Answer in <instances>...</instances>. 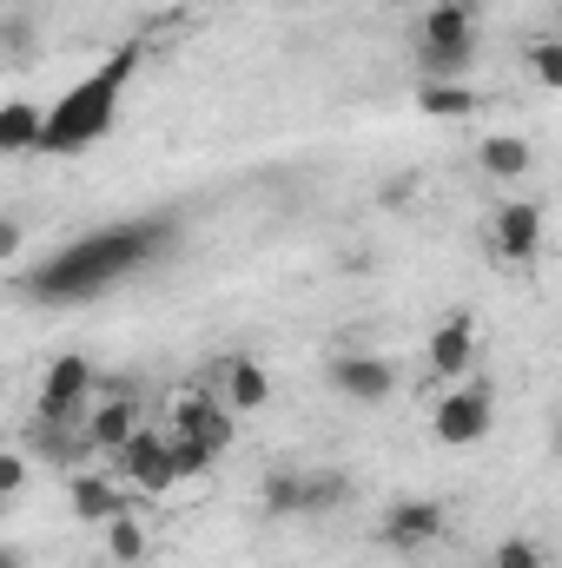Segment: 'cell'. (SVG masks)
Instances as JSON below:
<instances>
[{
    "mask_svg": "<svg viewBox=\"0 0 562 568\" xmlns=\"http://www.w3.org/2000/svg\"><path fill=\"white\" fill-rule=\"evenodd\" d=\"M33 145H47V113H40L33 100H7V106H0V152L20 159V152H33Z\"/></svg>",
    "mask_w": 562,
    "mask_h": 568,
    "instance_id": "15",
    "label": "cell"
},
{
    "mask_svg": "<svg viewBox=\"0 0 562 568\" xmlns=\"http://www.w3.org/2000/svg\"><path fill=\"white\" fill-rule=\"evenodd\" d=\"M172 239V219H140V225H113V232H87L80 245H67L60 258H47L40 272H27L20 291L40 297V304H73V297H93L113 278L140 272L145 258Z\"/></svg>",
    "mask_w": 562,
    "mask_h": 568,
    "instance_id": "1",
    "label": "cell"
},
{
    "mask_svg": "<svg viewBox=\"0 0 562 568\" xmlns=\"http://www.w3.org/2000/svg\"><path fill=\"white\" fill-rule=\"evenodd\" d=\"M219 397L245 417V410H265L272 404V371L259 357H225L219 364Z\"/></svg>",
    "mask_w": 562,
    "mask_h": 568,
    "instance_id": "13",
    "label": "cell"
},
{
    "mask_svg": "<svg viewBox=\"0 0 562 568\" xmlns=\"http://www.w3.org/2000/svg\"><path fill=\"white\" fill-rule=\"evenodd\" d=\"M133 436H140V404H133V390H127V384H113V390H107V404H100V410H93V424H87V443H93V449H107V456H120Z\"/></svg>",
    "mask_w": 562,
    "mask_h": 568,
    "instance_id": "12",
    "label": "cell"
},
{
    "mask_svg": "<svg viewBox=\"0 0 562 568\" xmlns=\"http://www.w3.org/2000/svg\"><path fill=\"white\" fill-rule=\"evenodd\" d=\"M490 245H496L503 265H536V252H543V212H536L530 199L496 205V219H490Z\"/></svg>",
    "mask_w": 562,
    "mask_h": 568,
    "instance_id": "9",
    "label": "cell"
},
{
    "mask_svg": "<svg viewBox=\"0 0 562 568\" xmlns=\"http://www.w3.org/2000/svg\"><path fill=\"white\" fill-rule=\"evenodd\" d=\"M490 429H496V384H490V377L450 384V390L436 397V410H430V436L450 443V449H470V443H483Z\"/></svg>",
    "mask_w": 562,
    "mask_h": 568,
    "instance_id": "4",
    "label": "cell"
},
{
    "mask_svg": "<svg viewBox=\"0 0 562 568\" xmlns=\"http://www.w3.org/2000/svg\"><path fill=\"white\" fill-rule=\"evenodd\" d=\"M384 7H418V0H384Z\"/></svg>",
    "mask_w": 562,
    "mask_h": 568,
    "instance_id": "27",
    "label": "cell"
},
{
    "mask_svg": "<svg viewBox=\"0 0 562 568\" xmlns=\"http://www.w3.org/2000/svg\"><path fill=\"white\" fill-rule=\"evenodd\" d=\"M476 165H483L490 179H530L536 152H530V140H516V133H483V140H476Z\"/></svg>",
    "mask_w": 562,
    "mask_h": 568,
    "instance_id": "16",
    "label": "cell"
},
{
    "mask_svg": "<svg viewBox=\"0 0 562 568\" xmlns=\"http://www.w3.org/2000/svg\"><path fill=\"white\" fill-rule=\"evenodd\" d=\"M423 80H463L476 67V0H430L418 27Z\"/></svg>",
    "mask_w": 562,
    "mask_h": 568,
    "instance_id": "3",
    "label": "cell"
},
{
    "mask_svg": "<svg viewBox=\"0 0 562 568\" xmlns=\"http://www.w3.org/2000/svg\"><path fill=\"white\" fill-rule=\"evenodd\" d=\"M0 568H27L20 562V549H0Z\"/></svg>",
    "mask_w": 562,
    "mask_h": 568,
    "instance_id": "25",
    "label": "cell"
},
{
    "mask_svg": "<svg viewBox=\"0 0 562 568\" xmlns=\"http://www.w3.org/2000/svg\"><path fill=\"white\" fill-rule=\"evenodd\" d=\"M120 469H127V483L133 489H145V496H165L185 469H179V449L165 443V436H152V429H140L127 449H120Z\"/></svg>",
    "mask_w": 562,
    "mask_h": 568,
    "instance_id": "10",
    "label": "cell"
},
{
    "mask_svg": "<svg viewBox=\"0 0 562 568\" xmlns=\"http://www.w3.org/2000/svg\"><path fill=\"white\" fill-rule=\"evenodd\" d=\"M523 67H530V80H536V87H556V93H562V33H543V40H530Z\"/></svg>",
    "mask_w": 562,
    "mask_h": 568,
    "instance_id": "20",
    "label": "cell"
},
{
    "mask_svg": "<svg viewBox=\"0 0 562 568\" xmlns=\"http://www.w3.org/2000/svg\"><path fill=\"white\" fill-rule=\"evenodd\" d=\"M344 503H351V476H344V469L304 476V509H311V516H331V509H344Z\"/></svg>",
    "mask_w": 562,
    "mask_h": 568,
    "instance_id": "18",
    "label": "cell"
},
{
    "mask_svg": "<svg viewBox=\"0 0 562 568\" xmlns=\"http://www.w3.org/2000/svg\"><path fill=\"white\" fill-rule=\"evenodd\" d=\"M436 536H443V503L436 496H398L384 509V523H378V542L391 556H418L423 542H436Z\"/></svg>",
    "mask_w": 562,
    "mask_h": 568,
    "instance_id": "7",
    "label": "cell"
},
{
    "mask_svg": "<svg viewBox=\"0 0 562 568\" xmlns=\"http://www.w3.org/2000/svg\"><path fill=\"white\" fill-rule=\"evenodd\" d=\"M67 503H73V516H80V523H100V529L120 516V496H113V483H107V476H73Z\"/></svg>",
    "mask_w": 562,
    "mask_h": 568,
    "instance_id": "17",
    "label": "cell"
},
{
    "mask_svg": "<svg viewBox=\"0 0 562 568\" xmlns=\"http://www.w3.org/2000/svg\"><path fill=\"white\" fill-rule=\"evenodd\" d=\"M331 390L344 397V404H384V397H398V364L391 357H371V351H351V357H331Z\"/></svg>",
    "mask_w": 562,
    "mask_h": 568,
    "instance_id": "8",
    "label": "cell"
},
{
    "mask_svg": "<svg viewBox=\"0 0 562 568\" xmlns=\"http://www.w3.org/2000/svg\"><path fill=\"white\" fill-rule=\"evenodd\" d=\"M239 410L225 404V397H212V390H199V397H185L179 404V436H192L205 456H225L232 443H239V424H232Z\"/></svg>",
    "mask_w": 562,
    "mask_h": 568,
    "instance_id": "11",
    "label": "cell"
},
{
    "mask_svg": "<svg viewBox=\"0 0 562 568\" xmlns=\"http://www.w3.org/2000/svg\"><path fill=\"white\" fill-rule=\"evenodd\" d=\"M265 516H304V476H265Z\"/></svg>",
    "mask_w": 562,
    "mask_h": 568,
    "instance_id": "21",
    "label": "cell"
},
{
    "mask_svg": "<svg viewBox=\"0 0 562 568\" xmlns=\"http://www.w3.org/2000/svg\"><path fill=\"white\" fill-rule=\"evenodd\" d=\"M0 258H7V265L20 258V219H0Z\"/></svg>",
    "mask_w": 562,
    "mask_h": 568,
    "instance_id": "24",
    "label": "cell"
},
{
    "mask_svg": "<svg viewBox=\"0 0 562 568\" xmlns=\"http://www.w3.org/2000/svg\"><path fill=\"white\" fill-rule=\"evenodd\" d=\"M490 568H550V556H543L536 536H503L496 556H490Z\"/></svg>",
    "mask_w": 562,
    "mask_h": 568,
    "instance_id": "22",
    "label": "cell"
},
{
    "mask_svg": "<svg viewBox=\"0 0 562 568\" xmlns=\"http://www.w3.org/2000/svg\"><path fill=\"white\" fill-rule=\"evenodd\" d=\"M87 390H93V364H87L80 351H67V357H53V371H47V384H40L33 417H40V424H53V429H67L73 417H80Z\"/></svg>",
    "mask_w": 562,
    "mask_h": 568,
    "instance_id": "6",
    "label": "cell"
},
{
    "mask_svg": "<svg viewBox=\"0 0 562 568\" xmlns=\"http://www.w3.org/2000/svg\"><path fill=\"white\" fill-rule=\"evenodd\" d=\"M140 53H145L140 40H127V47H120L107 67H93L67 100H53V113H47V145H40V152H87L100 133H113V120H120V93H127Z\"/></svg>",
    "mask_w": 562,
    "mask_h": 568,
    "instance_id": "2",
    "label": "cell"
},
{
    "mask_svg": "<svg viewBox=\"0 0 562 568\" xmlns=\"http://www.w3.org/2000/svg\"><path fill=\"white\" fill-rule=\"evenodd\" d=\"M20 489H27V449H7L0 456V503H20Z\"/></svg>",
    "mask_w": 562,
    "mask_h": 568,
    "instance_id": "23",
    "label": "cell"
},
{
    "mask_svg": "<svg viewBox=\"0 0 562 568\" xmlns=\"http://www.w3.org/2000/svg\"><path fill=\"white\" fill-rule=\"evenodd\" d=\"M550 449L562 456V410H556V429H550Z\"/></svg>",
    "mask_w": 562,
    "mask_h": 568,
    "instance_id": "26",
    "label": "cell"
},
{
    "mask_svg": "<svg viewBox=\"0 0 562 568\" xmlns=\"http://www.w3.org/2000/svg\"><path fill=\"white\" fill-rule=\"evenodd\" d=\"M107 556H113V562H120V568L145 562V529H140V523H133V516H127V509H120V516L107 523Z\"/></svg>",
    "mask_w": 562,
    "mask_h": 568,
    "instance_id": "19",
    "label": "cell"
},
{
    "mask_svg": "<svg viewBox=\"0 0 562 568\" xmlns=\"http://www.w3.org/2000/svg\"><path fill=\"white\" fill-rule=\"evenodd\" d=\"M423 364H430L436 384L476 377V317H470V311H450V317L423 337Z\"/></svg>",
    "mask_w": 562,
    "mask_h": 568,
    "instance_id": "5",
    "label": "cell"
},
{
    "mask_svg": "<svg viewBox=\"0 0 562 568\" xmlns=\"http://www.w3.org/2000/svg\"><path fill=\"white\" fill-rule=\"evenodd\" d=\"M418 113L423 120H476V113H483V93L463 87V80H423L418 87Z\"/></svg>",
    "mask_w": 562,
    "mask_h": 568,
    "instance_id": "14",
    "label": "cell"
}]
</instances>
